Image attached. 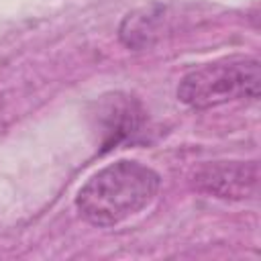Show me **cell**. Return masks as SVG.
<instances>
[{"mask_svg":"<svg viewBox=\"0 0 261 261\" xmlns=\"http://www.w3.org/2000/svg\"><path fill=\"white\" fill-rule=\"evenodd\" d=\"M198 192L220 200H247L257 194V161H212L198 167L192 175Z\"/></svg>","mask_w":261,"mask_h":261,"instance_id":"cell-3","label":"cell"},{"mask_svg":"<svg viewBox=\"0 0 261 261\" xmlns=\"http://www.w3.org/2000/svg\"><path fill=\"white\" fill-rule=\"evenodd\" d=\"M104 120V149H112L120 141L130 139L143 124V110L137 100L128 96H114L102 108Z\"/></svg>","mask_w":261,"mask_h":261,"instance_id":"cell-4","label":"cell"},{"mask_svg":"<svg viewBox=\"0 0 261 261\" xmlns=\"http://www.w3.org/2000/svg\"><path fill=\"white\" fill-rule=\"evenodd\" d=\"M261 65L255 57H224L186 73L177 98L194 110H208L232 100H257Z\"/></svg>","mask_w":261,"mask_h":261,"instance_id":"cell-2","label":"cell"},{"mask_svg":"<svg viewBox=\"0 0 261 261\" xmlns=\"http://www.w3.org/2000/svg\"><path fill=\"white\" fill-rule=\"evenodd\" d=\"M159 14H151V10H141L128 14L120 27V39L126 47L141 49L151 43V37L157 35Z\"/></svg>","mask_w":261,"mask_h":261,"instance_id":"cell-5","label":"cell"},{"mask_svg":"<svg viewBox=\"0 0 261 261\" xmlns=\"http://www.w3.org/2000/svg\"><path fill=\"white\" fill-rule=\"evenodd\" d=\"M159 173L120 159L96 171L77 192L75 206L94 226H114L147 208L159 192Z\"/></svg>","mask_w":261,"mask_h":261,"instance_id":"cell-1","label":"cell"}]
</instances>
